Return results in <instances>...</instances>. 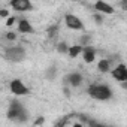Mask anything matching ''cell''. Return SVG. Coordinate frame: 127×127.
<instances>
[{"label": "cell", "mask_w": 127, "mask_h": 127, "mask_svg": "<svg viewBox=\"0 0 127 127\" xmlns=\"http://www.w3.org/2000/svg\"><path fill=\"white\" fill-rule=\"evenodd\" d=\"M8 118L12 121H20V123H26L29 118V114L24 108L23 103H20L18 100H12L8 109Z\"/></svg>", "instance_id": "obj_1"}, {"label": "cell", "mask_w": 127, "mask_h": 127, "mask_svg": "<svg viewBox=\"0 0 127 127\" xmlns=\"http://www.w3.org/2000/svg\"><path fill=\"white\" fill-rule=\"evenodd\" d=\"M88 94L96 99V100H109L112 97V91L108 85H102V84H93L88 87Z\"/></svg>", "instance_id": "obj_2"}, {"label": "cell", "mask_w": 127, "mask_h": 127, "mask_svg": "<svg viewBox=\"0 0 127 127\" xmlns=\"http://www.w3.org/2000/svg\"><path fill=\"white\" fill-rule=\"evenodd\" d=\"M5 55H6V58L8 60H11V61H21V60H24V57H26V49L23 48V46H12V48H6L5 49Z\"/></svg>", "instance_id": "obj_3"}, {"label": "cell", "mask_w": 127, "mask_h": 127, "mask_svg": "<svg viewBox=\"0 0 127 127\" xmlns=\"http://www.w3.org/2000/svg\"><path fill=\"white\" fill-rule=\"evenodd\" d=\"M9 87H11V91H12L15 96H26V94L30 93V90L26 87V84H24L21 79H14V81H11Z\"/></svg>", "instance_id": "obj_4"}, {"label": "cell", "mask_w": 127, "mask_h": 127, "mask_svg": "<svg viewBox=\"0 0 127 127\" xmlns=\"http://www.w3.org/2000/svg\"><path fill=\"white\" fill-rule=\"evenodd\" d=\"M64 23H66V26H67L69 29H72V30H82V29H84L82 21H81L78 17L72 15V14H69V15L64 17Z\"/></svg>", "instance_id": "obj_5"}, {"label": "cell", "mask_w": 127, "mask_h": 127, "mask_svg": "<svg viewBox=\"0 0 127 127\" xmlns=\"http://www.w3.org/2000/svg\"><path fill=\"white\" fill-rule=\"evenodd\" d=\"M11 6L17 12H24V11H32L33 9V5L29 2V0H12Z\"/></svg>", "instance_id": "obj_6"}, {"label": "cell", "mask_w": 127, "mask_h": 127, "mask_svg": "<svg viewBox=\"0 0 127 127\" xmlns=\"http://www.w3.org/2000/svg\"><path fill=\"white\" fill-rule=\"evenodd\" d=\"M112 76L117 79V81H120V82H126L127 81V67L123 64H118L115 69H114V72H112Z\"/></svg>", "instance_id": "obj_7"}, {"label": "cell", "mask_w": 127, "mask_h": 127, "mask_svg": "<svg viewBox=\"0 0 127 127\" xmlns=\"http://www.w3.org/2000/svg\"><path fill=\"white\" fill-rule=\"evenodd\" d=\"M82 55H84L85 63H91L94 60V57H96V49L93 46H90V45L82 46Z\"/></svg>", "instance_id": "obj_8"}, {"label": "cell", "mask_w": 127, "mask_h": 127, "mask_svg": "<svg viewBox=\"0 0 127 127\" xmlns=\"http://www.w3.org/2000/svg\"><path fill=\"white\" fill-rule=\"evenodd\" d=\"M94 9L97 12H102V14H114V8L105 2H96L94 5Z\"/></svg>", "instance_id": "obj_9"}, {"label": "cell", "mask_w": 127, "mask_h": 127, "mask_svg": "<svg viewBox=\"0 0 127 127\" xmlns=\"http://www.w3.org/2000/svg\"><path fill=\"white\" fill-rule=\"evenodd\" d=\"M66 79H67V82H69L72 87H78V85L82 82V76H81V73H78V72H72V73H69Z\"/></svg>", "instance_id": "obj_10"}, {"label": "cell", "mask_w": 127, "mask_h": 127, "mask_svg": "<svg viewBox=\"0 0 127 127\" xmlns=\"http://www.w3.org/2000/svg\"><path fill=\"white\" fill-rule=\"evenodd\" d=\"M18 32L20 33H33V27L27 20H20L18 23Z\"/></svg>", "instance_id": "obj_11"}, {"label": "cell", "mask_w": 127, "mask_h": 127, "mask_svg": "<svg viewBox=\"0 0 127 127\" xmlns=\"http://www.w3.org/2000/svg\"><path fill=\"white\" fill-rule=\"evenodd\" d=\"M81 52H82V46H79V45H73V46H69V51H67V54H69L72 58L78 57Z\"/></svg>", "instance_id": "obj_12"}, {"label": "cell", "mask_w": 127, "mask_h": 127, "mask_svg": "<svg viewBox=\"0 0 127 127\" xmlns=\"http://www.w3.org/2000/svg\"><path fill=\"white\" fill-rule=\"evenodd\" d=\"M45 76H46V79H49V81L55 79V76H57V67H55V66H51V67H48V70H46Z\"/></svg>", "instance_id": "obj_13"}, {"label": "cell", "mask_w": 127, "mask_h": 127, "mask_svg": "<svg viewBox=\"0 0 127 127\" xmlns=\"http://www.w3.org/2000/svg\"><path fill=\"white\" fill-rule=\"evenodd\" d=\"M97 69L100 70V72H108L109 70V60H100L99 61V64H97Z\"/></svg>", "instance_id": "obj_14"}, {"label": "cell", "mask_w": 127, "mask_h": 127, "mask_svg": "<svg viewBox=\"0 0 127 127\" xmlns=\"http://www.w3.org/2000/svg\"><path fill=\"white\" fill-rule=\"evenodd\" d=\"M57 51L61 52V54H67V51H69V45H67L66 42H60V43L57 45Z\"/></svg>", "instance_id": "obj_15"}, {"label": "cell", "mask_w": 127, "mask_h": 127, "mask_svg": "<svg viewBox=\"0 0 127 127\" xmlns=\"http://www.w3.org/2000/svg\"><path fill=\"white\" fill-rule=\"evenodd\" d=\"M57 32H58V27H57V26H52V27H49V30H48V36L52 39V37L57 34Z\"/></svg>", "instance_id": "obj_16"}, {"label": "cell", "mask_w": 127, "mask_h": 127, "mask_svg": "<svg viewBox=\"0 0 127 127\" xmlns=\"http://www.w3.org/2000/svg\"><path fill=\"white\" fill-rule=\"evenodd\" d=\"M88 40H90V36H82L81 37V40H79V46H82V45H85V43H88Z\"/></svg>", "instance_id": "obj_17"}, {"label": "cell", "mask_w": 127, "mask_h": 127, "mask_svg": "<svg viewBox=\"0 0 127 127\" xmlns=\"http://www.w3.org/2000/svg\"><path fill=\"white\" fill-rule=\"evenodd\" d=\"M94 20H96L97 24H102V23H103V18H102L100 14H94Z\"/></svg>", "instance_id": "obj_18"}, {"label": "cell", "mask_w": 127, "mask_h": 127, "mask_svg": "<svg viewBox=\"0 0 127 127\" xmlns=\"http://www.w3.org/2000/svg\"><path fill=\"white\" fill-rule=\"evenodd\" d=\"M0 17L8 18V17H9V12H8V9H0Z\"/></svg>", "instance_id": "obj_19"}, {"label": "cell", "mask_w": 127, "mask_h": 127, "mask_svg": "<svg viewBox=\"0 0 127 127\" xmlns=\"http://www.w3.org/2000/svg\"><path fill=\"white\" fill-rule=\"evenodd\" d=\"M17 36H15V33L14 32H9V33H6V39H9V40H14Z\"/></svg>", "instance_id": "obj_20"}, {"label": "cell", "mask_w": 127, "mask_h": 127, "mask_svg": "<svg viewBox=\"0 0 127 127\" xmlns=\"http://www.w3.org/2000/svg\"><path fill=\"white\" fill-rule=\"evenodd\" d=\"M66 123H67V118H63V120H61V121H60L58 124H55L54 127H63V126H64Z\"/></svg>", "instance_id": "obj_21"}, {"label": "cell", "mask_w": 127, "mask_h": 127, "mask_svg": "<svg viewBox=\"0 0 127 127\" xmlns=\"http://www.w3.org/2000/svg\"><path fill=\"white\" fill-rule=\"evenodd\" d=\"M14 23H15V18H14V17H9V18H8V21H6V24H8V26H12Z\"/></svg>", "instance_id": "obj_22"}, {"label": "cell", "mask_w": 127, "mask_h": 127, "mask_svg": "<svg viewBox=\"0 0 127 127\" xmlns=\"http://www.w3.org/2000/svg\"><path fill=\"white\" fill-rule=\"evenodd\" d=\"M90 127H105V126L97 124V123H94V121H90Z\"/></svg>", "instance_id": "obj_23"}, {"label": "cell", "mask_w": 127, "mask_h": 127, "mask_svg": "<svg viewBox=\"0 0 127 127\" xmlns=\"http://www.w3.org/2000/svg\"><path fill=\"white\" fill-rule=\"evenodd\" d=\"M42 123H43V117H39V118H37V121H36L34 124H36V126H39V124H42Z\"/></svg>", "instance_id": "obj_24"}, {"label": "cell", "mask_w": 127, "mask_h": 127, "mask_svg": "<svg viewBox=\"0 0 127 127\" xmlns=\"http://www.w3.org/2000/svg\"><path fill=\"white\" fill-rule=\"evenodd\" d=\"M73 127H82V126H81L79 123H76V124H73Z\"/></svg>", "instance_id": "obj_25"}]
</instances>
